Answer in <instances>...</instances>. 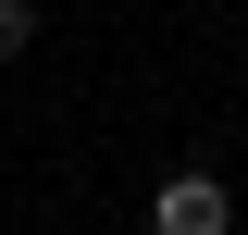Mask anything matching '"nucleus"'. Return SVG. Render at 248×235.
I'll return each mask as SVG.
<instances>
[{"label":"nucleus","instance_id":"obj_2","mask_svg":"<svg viewBox=\"0 0 248 235\" xmlns=\"http://www.w3.org/2000/svg\"><path fill=\"white\" fill-rule=\"evenodd\" d=\"M25 37H37V0H0V62L25 50Z\"/></svg>","mask_w":248,"mask_h":235},{"label":"nucleus","instance_id":"obj_1","mask_svg":"<svg viewBox=\"0 0 248 235\" xmlns=\"http://www.w3.org/2000/svg\"><path fill=\"white\" fill-rule=\"evenodd\" d=\"M149 235H236V198H223V174H161Z\"/></svg>","mask_w":248,"mask_h":235}]
</instances>
